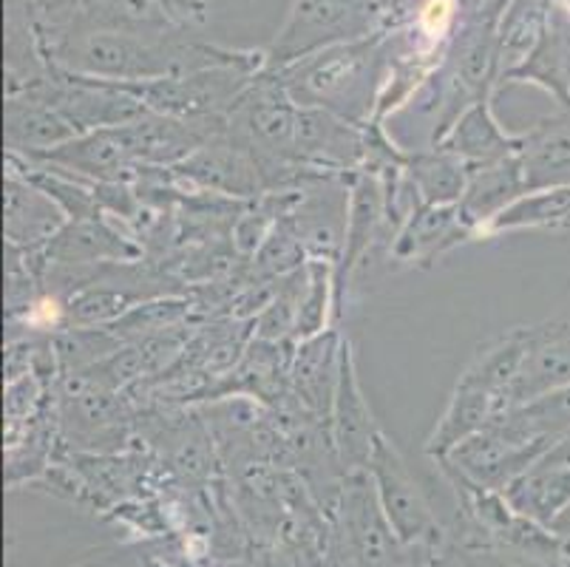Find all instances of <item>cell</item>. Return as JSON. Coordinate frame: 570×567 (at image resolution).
I'll list each match as a JSON object with an SVG mask.
<instances>
[{"instance_id": "6da1fadb", "label": "cell", "mask_w": 570, "mask_h": 567, "mask_svg": "<svg viewBox=\"0 0 570 567\" xmlns=\"http://www.w3.org/2000/svg\"><path fill=\"white\" fill-rule=\"evenodd\" d=\"M273 75L282 80L295 106L321 108L366 128L375 123L386 77V31L321 49Z\"/></svg>"}, {"instance_id": "7a4b0ae2", "label": "cell", "mask_w": 570, "mask_h": 567, "mask_svg": "<svg viewBox=\"0 0 570 567\" xmlns=\"http://www.w3.org/2000/svg\"><path fill=\"white\" fill-rule=\"evenodd\" d=\"M245 60L250 57L219 51L214 46H176L139 31L95 29L57 46L51 66L106 82H142Z\"/></svg>"}, {"instance_id": "3957f363", "label": "cell", "mask_w": 570, "mask_h": 567, "mask_svg": "<svg viewBox=\"0 0 570 567\" xmlns=\"http://www.w3.org/2000/svg\"><path fill=\"white\" fill-rule=\"evenodd\" d=\"M386 29V18L370 0H293L287 23L264 51V69L278 71L321 49L375 38Z\"/></svg>"}, {"instance_id": "277c9868", "label": "cell", "mask_w": 570, "mask_h": 567, "mask_svg": "<svg viewBox=\"0 0 570 567\" xmlns=\"http://www.w3.org/2000/svg\"><path fill=\"white\" fill-rule=\"evenodd\" d=\"M366 471H370L377 502H381L389 525L395 528V534L409 550L434 548L438 542L452 537L443 517L438 514L434 499L429 497L426 488L420 486L403 451L397 449V443L386 431L377 434Z\"/></svg>"}, {"instance_id": "5b68a950", "label": "cell", "mask_w": 570, "mask_h": 567, "mask_svg": "<svg viewBox=\"0 0 570 567\" xmlns=\"http://www.w3.org/2000/svg\"><path fill=\"white\" fill-rule=\"evenodd\" d=\"M18 159H29V163L46 165V168H55L60 174L88 182H128L137 170H145L142 163H139L137 137H134L131 123L77 134L69 143L57 145L46 154L18 156Z\"/></svg>"}, {"instance_id": "8992f818", "label": "cell", "mask_w": 570, "mask_h": 567, "mask_svg": "<svg viewBox=\"0 0 570 567\" xmlns=\"http://www.w3.org/2000/svg\"><path fill=\"white\" fill-rule=\"evenodd\" d=\"M548 449H551L548 443H520L511 434H505L500 426L491 423L460 446H454L445 457L432 462L452 468V471L476 482V486L491 488V491H505Z\"/></svg>"}, {"instance_id": "52a82bcc", "label": "cell", "mask_w": 570, "mask_h": 567, "mask_svg": "<svg viewBox=\"0 0 570 567\" xmlns=\"http://www.w3.org/2000/svg\"><path fill=\"white\" fill-rule=\"evenodd\" d=\"M381 431L383 429L377 426L375 414H372L364 387H361V378H357L352 343L344 338L338 383H335L333 409H330V434H333L330 440H333V451L341 466L346 468V475L370 468L372 449H375Z\"/></svg>"}, {"instance_id": "ba28073f", "label": "cell", "mask_w": 570, "mask_h": 567, "mask_svg": "<svg viewBox=\"0 0 570 567\" xmlns=\"http://www.w3.org/2000/svg\"><path fill=\"white\" fill-rule=\"evenodd\" d=\"M381 238L392 244L386 222V190H383L381 174L361 168L357 174L350 176V211H346L344 250H341L338 264L333 267L335 310H338V315L341 306H344L346 290L352 284V275L370 258L372 247Z\"/></svg>"}, {"instance_id": "9c48e42d", "label": "cell", "mask_w": 570, "mask_h": 567, "mask_svg": "<svg viewBox=\"0 0 570 567\" xmlns=\"http://www.w3.org/2000/svg\"><path fill=\"white\" fill-rule=\"evenodd\" d=\"M469 242L480 236L458 205H420L389 244V258L397 267L429 270Z\"/></svg>"}, {"instance_id": "30bf717a", "label": "cell", "mask_w": 570, "mask_h": 567, "mask_svg": "<svg viewBox=\"0 0 570 567\" xmlns=\"http://www.w3.org/2000/svg\"><path fill=\"white\" fill-rule=\"evenodd\" d=\"M366 128L330 111H321V108H302L298 114V163L315 174H357L366 165V154H370Z\"/></svg>"}, {"instance_id": "8fae6325", "label": "cell", "mask_w": 570, "mask_h": 567, "mask_svg": "<svg viewBox=\"0 0 570 567\" xmlns=\"http://www.w3.org/2000/svg\"><path fill=\"white\" fill-rule=\"evenodd\" d=\"M69 216L43 187L23 174L18 165L9 159L7 168V216H3V231L7 244L18 250H43L51 238L63 231Z\"/></svg>"}, {"instance_id": "7c38bea8", "label": "cell", "mask_w": 570, "mask_h": 567, "mask_svg": "<svg viewBox=\"0 0 570 567\" xmlns=\"http://www.w3.org/2000/svg\"><path fill=\"white\" fill-rule=\"evenodd\" d=\"M517 134L528 190L570 185V102L553 106V111Z\"/></svg>"}, {"instance_id": "4fadbf2b", "label": "cell", "mask_w": 570, "mask_h": 567, "mask_svg": "<svg viewBox=\"0 0 570 567\" xmlns=\"http://www.w3.org/2000/svg\"><path fill=\"white\" fill-rule=\"evenodd\" d=\"M438 145L458 156L471 170L520 154V134L508 131L494 111V97H485L471 102Z\"/></svg>"}, {"instance_id": "5bb4252c", "label": "cell", "mask_w": 570, "mask_h": 567, "mask_svg": "<svg viewBox=\"0 0 570 567\" xmlns=\"http://www.w3.org/2000/svg\"><path fill=\"white\" fill-rule=\"evenodd\" d=\"M176 170L196 185L219 194L258 196L264 190V176L256 159L227 137V128L214 139H207L185 163L176 165Z\"/></svg>"}, {"instance_id": "9a60e30c", "label": "cell", "mask_w": 570, "mask_h": 567, "mask_svg": "<svg viewBox=\"0 0 570 567\" xmlns=\"http://www.w3.org/2000/svg\"><path fill=\"white\" fill-rule=\"evenodd\" d=\"M43 258L51 267H102V264H128L139 258L126 236H119L106 216L71 218L43 247Z\"/></svg>"}, {"instance_id": "2e32d148", "label": "cell", "mask_w": 570, "mask_h": 567, "mask_svg": "<svg viewBox=\"0 0 570 567\" xmlns=\"http://www.w3.org/2000/svg\"><path fill=\"white\" fill-rule=\"evenodd\" d=\"M502 86H537L557 106L570 102V14L553 3L531 55Z\"/></svg>"}, {"instance_id": "e0dca14e", "label": "cell", "mask_w": 570, "mask_h": 567, "mask_svg": "<svg viewBox=\"0 0 570 567\" xmlns=\"http://www.w3.org/2000/svg\"><path fill=\"white\" fill-rule=\"evenodd\" d=\"M525 361L517 381V403L551 389L570 387V319L525 326Z\"/></svg>"}, {"instance_id": "ac0fdd59", "label": "cell", "mask_w": 570, "mask_h": 567, "mask_svg": "<svg viewBox=\"0 0 570 567\" xmlns=\"http://www.w3.org/2000/svg\"><path fill=\"white\" fill-rule=\"evenodd\" d=\"M7 148L12 156H40L77 137L69 119L40 94L23 91L7 97Z\"/></svg>"}, {"instance_id": "d6986e66", "label": "cell", "mask_w": 570, "mask_h": 567, "mask_svg": "<svg viewBox=\"0 0 570 567\" xmlns=\"http://www.w3.org/2000/svg\"><path fill=\"white\" fill-rule=\"evenodd\" d=\"M522 194H528L525 170H522L520 154L502 163L483 165V168H471L465 190L460 196L458 207L463 218L483 238L485 227L500 216L505 207L514 205Z\"/></svg>"}, {"instance_id": "ffe728a7", "label": "cell", "mask_w": 570, "mask_h": 567, "mask_svg": "<svg viewBox=\"0 0 570 567\" xmlns=\"http://www.w3.org/2000/svg\"><path fill=\"white\" fill-rule=\"evenodd\" d=\"M502 493L522 517L551 528L559 514L570 506V462L548 449Z\"/></svg>"}, {"instance_id": "44dd1931", "label": "cell", "mask_w": 570, "mask_h": 567, "mask_svg": "<svg viewBox=\"0 0 570 567\" xmlns=\"http://www.w3.org/2000/svg\"><path fill=\"white\" fill-rule=\"evenodd\" d=\"M341 346H344V335L338 330H326L298 343L293 363H289L295 392L302 394L304 403L313 405L315 412L326 414V418L333 409L335 383H338Z\"/></svg>"}, {"instance_id": "7402d4cb", "label": "cell", "mask_w": 570, "mask_h": 567, "mask_svg": "<svg viewBox=\"0 0 570 567\" xmlns=\"http://www.w3.org/2000/svg\"><path fill=\"white\" fill-rule=\"evenodd\" d=\"M403 174L417 190L423 205H458L469 182V165L440 145L406 148Z\"/></svg>"}, {"instance_id": "603a6c76", "label": "cell", "mask_w": 570, "mask_h": 567, "mask_svg": "<svg viewBox=\"0 0 570 567\" xmlns=\"http://www.w3.org/2000/svg\"><path fill=\"white\" fill-rule=\"evenodd\" d=\"M570 231V185L528 190L511 207L500 213L483 231V238L511 236V233Z\"/></svg>"}, {"instance_id": "cb8c5ba5", "label": "cell", "mask_w": 570, "mask_h": 567, "mask_svg": "<svg viewBox=\"0 0 570 567\" xmlns=\"http://www.w3.org/2000/svg\"><path fill=\"white\" fill-rule=\"evenodd\" d=\"M338 315L335 310V275L330 262H309L307 264V290H304L302 310H298V324H295V338L309 341L321 335L330 326V319Z\"/></svg>"}, {"instance_id": "d4e9b609", "label": "cell", "mask_w": 570, "mask_h": 567, "mask_svg": "<svg viewBox=\"0 0 570 567\" xmlns=\"http://www.w3.org/2000/svg\"><path fill=\"white\" fill-rule=\"evenodd\" d=\"M307 250H304L302 238L295 233V227L289 225L287 218H278L276 227L267 233V238L262 242V247L256 250L253 256V270H256L262 278H287V275L298 273L302 267H307Z\"/></svg>"}, {"instance_id": "484cf974", "label": "cell", "mask_w": 570, "mask_h": 567, "mask_svg": "<svg viewBox=\"0 0 570 567\" xmlns=\"http://www.w3.org/2000/svg\"><path fill=\"white\" fill-rule=\"evenodd\" d=\"M412 559L414 567H483L480 565V554L463 548L452 537L438 542L434 548L412 550Z\"/></svg>"}, {"instance_id": "4316f807", "label": "cell", "mask_w": 570, "mask_h": 567, "mask_svg": "<svg viewBox=\"0 0 570 567\" xmlns=\"http://www.w3.org/2000/svg\"><path fill=\"white\" fill-rule=\"evenodd\" d=\"M370 3L386 18V23H392V14H401L409 0H370Z\"/></svg>"}, {"instance_id": "83f0119b", "label": "cell", "mask_w": 570, "mask_h": 567, "mask_svg": "<svg viewBox=\"0 0 570 567\" xmlns=\"http://www.w3.org/2000/svg\"><path fill=\"white\" fill-rule=\"evenodd\" d=\"M551 530L557 534L559 539H562L564 548H568V556H570V506L559 514V519L551 525Z\"/></svg>"}, {"instance_id": "f1b7e54d", "label": "cell", "mask_w": 570, "mask_h": 567, "mask_svg": "<svg viewBox=\"0 0 570 567\" xmlns=\"http://www.w3.org/2000/svg\"><path fill=\"white\" fill-rule=\"evenodd\" d=\"M196 567H258V565H253V561H245V559H210V561H202V565Z\"/></svg>"}, {"instance_id": "f546056e", "label": "cell", "mask_w": 570, "mask_h": 567, "mask_svg": "<svg viewBox=\"0 0 570 567\" xmlns=\"http://www.w3.org/2000/svg\"><path fill=\"white\" fill-rule=\"evenodd\" d=\"M145 567H174V565H168V561H157V559H148V561H145Z\"/></svg>"}, {"instance_id": "4dcf8cb0", "label": "cell", "mask_w": 570, "mask_h": 567, "mask_svg": "<svg viewBox=\"0 0 570 567\" xmlns=\"http://www.w3.org/2000/svg\"><path fill=\"white\" fill-rule=\"evenodd\" d=\"M553 3H559V7H562V9H564V12H568V14H570V0H553Z\"/></svg>"}, {"instance_id": "1f68e13d", "label": "cell", "mask_w": 570, "mask_h": 567, "mask_svg": "<svg viewBox=\"0 0 570 567\" xmlns=\"http://www.w3.org/2000/svg\"><path fill=\"white\" fill-rule=\"evenodd\" d=\"M564 567H570V556H568V561H564Z\"/></svg>"}]
</instances>
